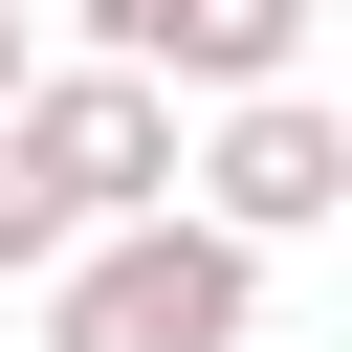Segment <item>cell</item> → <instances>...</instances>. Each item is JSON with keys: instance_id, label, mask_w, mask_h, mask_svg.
I'll return each instance as SVG.
<instances>
[{"instance_id": "1", "label": "cell", "mask_w": 352, "mask_h": 352, "mask_svg": "<svg viewBox=\"0 0 352 352\" xmlns=\"http://www.w3.org/2000/svg\"><path fill=\"white\" fill-rule=\"evenodd\" d=\"M242 330H264V264H242L198 198L66 242V286H44V352H242Z\"/></svg>"}, {"instance_id": "5", "label": "cell", "mask_w": 352, "mask_h": 352, "mask_svg": "<svg viewBox=\"0 0 352 352\" xmlns=\"http://www.w3.org/2000/svg\"><path fill=\"white\" fill-rule=\"evenodd\" d=\"M22 88H44V22H22V0H0V132H22Z\"/></svg>"}, {"instance_id": "3", "label": "cell", "mask_w": 352, "mask_h": 352, "mask_svg": "<svg viewBox=\"0 0 352 352\" xmlns=\"http://www.w3.org/2000/svg\"><path fill=\"white\" fill-rule=\"evenodd\" d=\"M176 198L264 264V242L352 220V110H330V88H264V110H220V132H198V176H176Z\"/></svg>"}, {"instance_id": "2", "label": "cell", "mask_w": 352, "mask_h": 352, "mask_svg": "<svg viewBox=\"0 0 352 352\" xmlns=\"http://www.w3.org/2000/svg\"><path fill=\"white\" fill-rule=\"evenodd\" d=\"M0 176H22L66 242H110V220H176L198 132H176V88H132V66H44V88H22V132H0Z\"/></svg>"}, {"instance_id": "4", "label": "cell", "mask_w": 352, "mask_h": 352, "mask_svg": "<svg viewBox=\"0 0 352 352\" xmlns=\"http://www.w3.org/2000/svg\"><path fill=\"white\" fill-rule=\"evenodd\" d=\"M66 22H88V66H132V88H176V110L308 88V0H66Z\"/></svg>"}]
</instances>
